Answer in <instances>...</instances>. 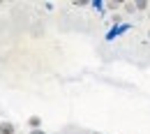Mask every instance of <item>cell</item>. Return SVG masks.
<instances>
[{
    "label": "cell",
    "mask_w": 150,
    "mask_h": 134,
    "mask_svg": "<svg viewBox=\"0 0 150 134\" xmlns=\"http://www.w3.org/2000/svg\"><path fill=\"white\" fill-rule=\"evenodd\" d=\"M148 37H150V30H148Z\"/></svg>",
    "instance_id": "8992f818"
},
{
    "label": "cell",
    "mask_w": 150,
    "mask_h": 134,
    "mask_svg": "<svg viewBox=\"0 0 150 134\" xmlns=\"http://www.w3.org/2000/svg\"><path fill=\"white\" fill-rule=\"evenodd\" d=\"M134 5H136V12H150V5H148V0H136Z\"/></svg>",
    "instance_id": "3957f363"
},
{
    "label": "cell",
    "mask_w": 150,
    "mask_h": 134,
    "mask_svg": "<svg viewBox=\"0 0 150 134\" xmlns=\"http://www.w3.org/2000/svg\"><path fill=\"white\" fill-rule=\"evenodd\" d=\"M0 134H16V125L12 120H2L0 123Z\"/></svg>",
    "instance_id": "6da1fadb"
},
{
    "label": "cell",
    "mask_w": 150,
    "mask_h": 134,
    "mask_svg": "<svg viewBox=\"0 0 150 134\" xmlns=\"http://www.w3.org/2000/svg\"><path fill=\"white\" fill-rule=\"evenodd\" d=\"M148 19H150V12H148Z\"/></svg>",
    "instance_id": "5b68a950"
},
{
    "label": "cell",
    "mask_w": 150,
    "mask_h": 134,
    "mask_svg": "<svg viewBox=\"0 0 150 134\" xmlns=\"http://www.w3.org/2000/svg\"><path fill=\"white\" fill-rule=\"evenodd\" d=\"M30 134H46L44 130H30Z\"/></svg>",
    "instance_id": "277c9868"
},
{
    "label": "cell",
    "mask_w": 150,
    "mask_h": 134,
    "mask_svg": "<svg viewBox=\"0 0 150 134\" xmlns=\"http://www.w3.org/2000/svg\"><path fill=\"white\" fill-rule=\"evenodd\" d=\"M28 125H30V130H42V118L39 116H30L28 118Z\"/></svg>",
    "instance_id": "7a4b0ae2"
}]
</instances>
